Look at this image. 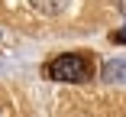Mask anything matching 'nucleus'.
<instances>
[{
    "mask_svg": "<svg viewBox=\"0 0 126 117\" xmlns=\"http://www.w3.org/2000/svg\"><path fill=\"white\" fill-rule=\"evenodd\" d=\"M104 81L107 85H126V59H113L104 65Z\"/></svg>",
    "mask_w": 126,
    "mask_h": 117,
    "instance_id": "f03ea898",
    "label": "nucleus"
},
{
    "mask_svg": "<svg viewBox=\"0 0 126 117\" xmlns=\"http://www.w3.org/2000/svg\"><path fill=\"white\" fill-rule=\"evenodd\" d=\"M45 75L52 81L84 85L94 75V65H91V55H84V52H65V55H55L52 62L45 65Z\"/></svg>",
    "mask_w": 126,
    "mask_h": 117,
    "instance_id": "f257e3e1",
    "label": "nucleus"
},
{
    "mask_svg": "<svg viewBox=\"0 0 126 117\" xmlns=\"http://www.w3.org/2000/svg\"><path fill=\"white\" fill-rule=\"evenodd\" d=\"M116 7H120V13L126 16V0H116Z\"/></svg>",
    "mask_w": 126,
    "mask_h": 117,
    "instance_id": "39448f33",
    "label": "nucleus"
},
{
    "mask_svg": "<svg viewBox=\"0 0 126 117\" xmlns=\"http://www.w3.org/2000/svg\"><path fill=\"white\" fill-rule=\"evenodd\" d=\"M110 39H113V42H126V26H123V29H116Z\"/></svg>",
    "mask_w": 126,
    "mask_h": 117,
    "instance_id": "20e7f679",
    "label": "nucleus"
},
{
    "mask_svg": "<svg viewBox=\"0 0 126 117\" xmlns=\"http://www.w3.org/2000/svg\"><path fill=\"white\" fill-rule=\"evenodd\" d=\"M68 3H71V0H29V7L39 10L42 16H58V13H65Z\"/></svg>",
    "mask_w": 126,
    "mask_h": 117,
    "instance_id": "7ed1b4c3",
    "label": "nucleus"
}]
</instances>
